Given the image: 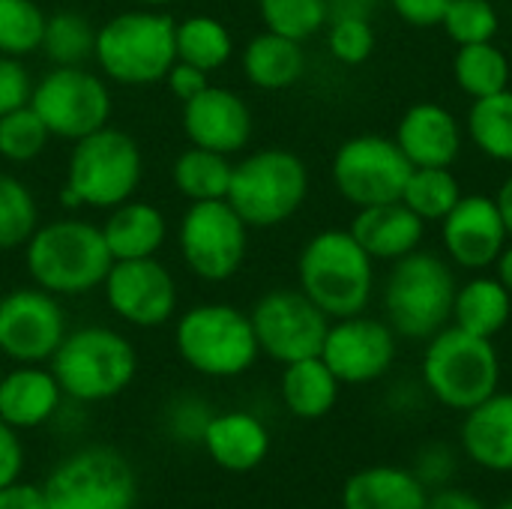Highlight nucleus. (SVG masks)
<instances>
[{
  "instance_id": "f257e3e1",
  "label": "nucleus",
  "mask_w": 512,
  "mask_h": 509,
  "mask_svg": "<svg viewBox=\"0 0 512 509\" xmlns=\"http://www.w3.org/2000/svg\"><path fill=\"white\" fill-rule=\"evenodd\" d=\"M297 282L330 321L363 315L375 294V258L348 228H327L300 249Z\"/></svg>"
},
{
  "instance_id": "f03ea898",
  "label": "nucleus",
  "mask_w": 512,
  "mask_h": 509,
  "mask_svg": "<svg viewBox=\"0 0 512 509\" xmlns=\"http://www.w3.org/2000/svg\"><path fill=\"white\" fill-rule=\"evenodd\" d=\"M24 264L36 288L54 297H84L102 288L114 258L96 222L51 219L24 243Z\"/></svg>"
},
{
  "instance_id": "7ed1b4c3",
  "label": "nucleus",
  "mask_w": 512,
  "mask_h": 509,
  "mask_svg": "<svg viewBox=\"0 0 512 509\" xmlns=\"http://www.w3.org/2000/svg\"><path fill=\"white\" fill-rule=\"evenodd\" d=\"M174 18L165 9H129L96 27L93 60L99 72L123 87H150L165 81L177 60Z\"/></svg>"
},
{
  "instance_id": "20e7f679",
  "label": "nucleus",
  "mask_w": 512,
  "mask_h": 509,
  "mask_svg": "<svg viewBox=\"0 0 512 509\" xmlns=\"http://www.w3.org/2000/svg\"><path fill=\"white\" fill-rule=\"evenodd\" d=\"M66 399L78 405H96L120 396L138 375L135 345L111 327L69 330L54 357L48 360Z\"/></svg>"
},
{
  "instance_id": "39448f33",
  "label": "nucleus",
  "mask_w": 512,
  "mask_h": 509,
  "mask_svg": "<svg viewBox=\"0 0 512 509\" xmlns=\"http://www.w3.org/2000/svg\"><path fill=\"white\" fill-rule=\"evenodd\" d=\"M144 180V156L132 135L114 126L72 144L66 162L63 204L87 210H114L135 198Z\"/></svg>"
},
{
  "instance_id": "423d86ee",
  "label": "nucleus",
  "mask_w": 512,
  "mask_h": 509,
  "mask_svg": "<svg viewBox=\"0 0 512 509\" xmlns=\"http://www.w3.org/2000/svg\"><path fill=\"white\" fill-rule=\"evenodd\" d=\"M456 276L444 255L417 249L399 261L384 285V312L396 336L426 342L453 321Z\"/></svg>"
},
{
  "instance_id": "0eeeda50",
  "label": "nucleus",
  "mask_w": 512,
  "mask_h": 509,
  "mask_svg": "<svg viewBox=\"0 0 512 509\" xmlns=\"http://www.w3.org/2000/svg\"><path fill=\"white\" fill-rule=\"evenodd\" d=\"M174 348L180 360L204 378H240L258 357V339L249 312L231 303H198L174 324Z\"/></svg>"
},
{
  "instance_id": "6e6552de",
  "label": "nucleus",
  "mask_w": 512,
  "mask_h": 509,
  "mask_svg": "<svg viewBox=\"0 0 512 509\" xmlns=\"http://www.w3.org/2000/svg\"><path fill=\"white\" fill-rule=\"evenodd\" d=\"M423 384L450 411H471L501 387V357L492 339L447 324L423 351Z\"/></svg>"
},
{
  "instance_id": "1a4fd4ad",
  "label": "nucleus",
  "mask_w": 512,
  "mask_h": 509,
  "mask_svg": "<svg viewBox=\"0 0 512 509\" xmlns=\"http://www.w3.org/2000/svg\"><path fill=\"white\" fill-rule=\"evenodd\" d=\"M309 195L306 162L285 147H264L234 162L228 204L249 228H276L297 216Z\"/></svg>"
},
{
  "instance_id": "9d476101",
  "label": "nucleus",
  "mask_w": 512,
  "mask_h": 509,
  "mask_svg": "<svg viewBox=\"0 0 512 509\" xmlns=\"http://www.w3.org/2000/svg\"><path fill=\"white\" fill-rule=\"evenodd\" d=\"M48 509H135L138 474L111 447H84L66 456L42 483Z\"/></svg>"
},
{
  "instance_id": "9b49d317",
  "label": "nucleus",
  "mask_w": 512,
  "mask_h": 509,
  "mask_svg": "<svg viewBox=\"0 0 512 509\" xmlns=\"http://www.w3.org/2000/svg\"><path fill=\"white\" fill-rule=\"evenodd\" d=\"M30 108L51 138L81 141L111 120V90L102 75L84 66H54L30 90Z\"/></svg>"
},
{
  "instance_id": "f8f14e48",
  "label": "nucleus",
  "mask_w": 512,
  "mask_h": 509,
  "mask_svg": "<svg viewBox=\"0 0 512 509\" xmlns=\"http://www.w3.org/2000/svg\"><path fill=\"white\" fill-rule=\"evenodd\" d=\"M180 258L204 282H228L243 270L249 252V225L222 201H195L177 228Z\"/></svg>"
},
{
  "instance_id": "ddd939ff",
  "label": "nucleus",
  "mask_w": 512,
  "mask_h": 509,
  "mask_svg": "<svg viewBox=\"0 0 512 509\" xmlns=\"http://www.w3.org/2000/svg\"><path fill=\"white\" fill-rule=\"evenodd\" d=\"M411 171L414 165L405 159L396 138L372 132L342 141L330 165L336 192L357 210L399 201Z\"/></svg>"
},
{
  "instance_id": "4468645a",
  "label": "nucleus",
  "mask_w": 512,
  "mask_h": 509,
  "mask_svg": "<svg viewBox=\"0 0 512 509\" xmlns=\"http://www.w3.org/2000/svg\"><path fill=\"white\" fill-rule=\"evenodd\" d=\"M261 354L288 366L306 357H318L330 330V318L300 291L273 288L249 312Z\"/></svg>"
},
{
  "instance_id": "2eb2a0df",
  "label": "nucleus",
  "mask_w": 512,
  "mask_h": 509,
  "mask_svg": "<svg viewBox=\"0 0 512 509\" xmlns=\"http://www.w3.org/2000/svg\"><path fill=\"white\" fill-rule=\"evenodd\" d=\"M69 324L60 297L27 285L12 288L0 297V354L18 366L48 363Z\"/></svg>"
},
{
  "instance_id": "dca6fc26",
  "label": "nucleus",
  "mask_w": 512,
  "mask_h": 509,
  "mask_svg": "<svg viewBox=\"0 0 512 509\" xmlns=\"http://www.w3.org/2000/svg\"><path fill=\"white\" fill-rule=\"evenodd\" d=\"M399 354V336L387 321L363 315L330 321L321 360L339 378V384L360 387L384 378Z\"/></svg>"
},
{
  "instance_id": "f3484780",
  "label": "nucleus",
  "mask_w": 512,
  "mask_h": 509,
  "mask_svg": "<svg viewBox=\"0 0 512 509\" xmlns=\"http://www.w3.org/2000/svg\"><path fill=\"white\" fill-rule=\"evenodd\" d=\"M108 309L141 330H156L168 324L177 312V282L159 258L114 261L105 282Z\"/></svg>"
},
{
  "instance_id": "a211bd4d",
  "label": "nucleus",
  "mask_w": 512,
  "mask_h": 509,
  "mask_svg": "<svg viewBox=\"0 0 512 509\" xmlns=\"http://www.w3.org/2000/svg\"><path fill=\"white\" fill-rule=\"evenodd\" d=\"M441 240L447 261L471 273L495 267L498 255L510 243V231L492 195H462L459 204L441 219Z\"/></svg>"
},
{
  "instance_id": "6ab92c4d",
  "label": "nucleus",
  "mask_w": 512,
  "mask_h": 509,
  "mask_svg": "<svg viewBox=\"0 0 512 509\" xmlns=\"http://www.w3.org/2000/svg\"><path fill=\"white\" fill-rule=\"evenodd\" d=\"M183 132L195 147L234 156L252 141V111L237 90L210 84L183 102Z\"/></svg>"
},
{
  "instance_id": "aec40b11",
  "label": "nucleus",
  "mask_w": 512,
  "mask_h": 509,
  "mask_svg": "<svg viewBox=\"0 0 512 509\" xmlns=\"http://www.w3.org/2000/svg\"><path fill=\"white\" fill-rule=\"evenodd\" d=\"M465 129L441 102H414L396 123V144L414 168H450L462 153Z\"/></svg>"
},
{
  "instance_id": "412c9836",
  "label": "nucleus",
  "mask_w": 512,
  "mask_h": 509,
  "mask_svg": "<svg viewBox=\"0 0 512 509\" xmlns=\"http://www.w3.org/2000/svg\"><path fill=\"white\" fill-rule=\"evenodd\" d=\"M63 390L45 363L15 366L0 378V420L18 432L51 423L63 405Z\"/></svg>"
},
{
  "instance_id": "4be33fe9",
  "label": "nucleus",
  "mask_w": 512,
  "mask_h": 509,
  "mask_svg": "<svg viewBox=\"0 0 512 509\" xmlns=\"http://www.w3.org/2000/svg\"><path fill=\"white\" fill-rule=\"evenodd\" d=\"M354 240L375 258V261H399L420 249L426 237V222L402 201L360 207L351 228Z\"/></svg>"
},
{
  "instance_id": "5701e85b",
  "label": "nucleus",
  "mask_w": 512,
  "mask_h": 509,
  "mask_svg": "<svg viewBox=\"0 0 512 509\" xmlns=\"http://www.w3.org/2000/svg\"><path fill=\"white\" fill-rule=\"evenodd\" d=\"M201 447L213 459L216 468L228 474H249L267 459L270 432L249 411H222V414H213L201 438Z\"/></svg>"
},
{
  "instance_id": "b1692460",
  "label": "nucleus",
  "mask_w": 512,
  "mask_h": 509,
  "mask_svg": "<svg viewBox=\"0 0 512 509\" xmlns=\"http://www.w3.org/2000/svg\"><path fill=\"white\" fill-rule=\"evenodd\" d=\"M462 447L468 459L492 474H512V393H492L462 423Z\"/></svg>"
},
{
  "instance_id": "393cba45",
  "label": "nucleus",
  "mask_w": 512,
  "mask_h": 509,
  "mask_svg": "<svg viewBox=\"0 0 512 509\" xmlns=\"http://www.w3.org/2000/svg\"><path fill=\"white\" fill-rule=\"evenodd\" d=\"M99 228L114 261L156 258L168 240L165 213L156 204L138 201V198H129L117 204L114 210H108V219Z\"/></svg>"
},
{
  "instance_id": "a878e982",
  "label": "nucleus",
  "mask_w": 512,
  "mask_h": 509,
  "mask_svg": "<svg viewBox=\"0 0 512 509\" xmlns=\"http://www.w3.org/2000/svg\"><path fill=\"white\" fill-rule=\"evenodd\" d=\"M429 489L420 474L396 465H372L345 480L342 509H426Z\"/></svg>"
},
{
  "instance_id": "bb28decb",
  "label": "nucleus",
  "mask_w": 512,
  "mask_h": 509,
  "mask_svg": "<svg viewBox=\"0 0 512 509\" xmlns=\"http://www.w3.org/2000/svg\"><path fill=\"white\" fill-rule=\"evenodd\" d=\"M240 66L252 87L276 93L294 87L306 75V51L303 42L264 30L246 42Z\"/></svg>"
},
{
  "instance_id": "cd10ccee",
  "label": "nucleus",
  "mask_w": 512,
  "mask_h": 509,
  "mask_svg": "<svg viewBox=\"0 0 512 509\" xmlns=\"http://www.w3.org/2000/svg\"><path fill=\"white\" fill-rule=\"evenodd\" d=\"M512 318V294L498 282V276H486L477 273L468 282H462L456 288V300H453V321L456 327L483 336V339H495Z\"/></svg>"
},
{
  "instance_id": "c85d7f7f",
  "label": "nucleus",
  "mask_w": 512,
  "mask_h": 509,
  "mask_svg": "<svg viewBox=\"0 0 512 509\" xmlns=\"http://www.w3.org/2000/svg\"><path fill=\"white\" fill-rule=\"evenodd\" d=\"M339 378L330 372V366L318 357H306L297 363H288L279 381V393L285 408L297 420H321L327 417L339 402Z\"/></svg>"
},
{
  "instance_id": "c756f323",
  "label": "nucleus",
  "mask_w": 512,
  "mask_h": 509,
  "mask_svg": "<svg viewBox=\"0 0 512 509\" xmlns=\"http://www.w3.org/2000/svg\"><path fill=\"white\" fill-rule=\"evenodd\" d=\"M231 174H234V162L225 153L207 150V147H195L189 144L171 168V180L174 189L189 201H222L228 198V186H231Z\"/></svg>"
},
{
  "instance_id": "7c9ffc66",
  "label": "nucleus",
  "mask_w": 512,
  "mask_h": 509,
  "mask_svg": "<svg viewBox=\"0 0 512 509\" xmlns=\"http://www.w3.org/2000/svg\"><path fill=\"white\" fill-rule=\"evenodd\" d=\"M174 48H177V60L198 66L210 75L231 60L234 36L213 15H189L174 24Z\"/></svg>"
},
{
  "instance_id": "2f4dec72",
  "label": "nucleus",
  "mask_w": 512,
  "mask_h": 509,
  "mask_svg": "<svg viewBox=\"0 0 512 509\" xmlns=\"http://www.w3.org/2000/svg\"><path fill=\"white\" fill-rule=\"evenodd\" d=\"M510 57L495 42L459 45L453 57V78L459 90L471 99H483L510 87Z\"/></svg>"
},
{
  "instance_id": "473e14b6",
  "label": "nucleus",
  "mask_w": 512,
  "mask_h": 509,
  "mask_svg": "<svg viewBox=\"0 0 512 509\" xmlns=\"http://www.w3.org/2000/svg\"><path fill=\"white\" fill-rule=\"evenodd\" d=\"M471 144L495 162L512 165V90L474 99L468 111Z\"/></svg>"
},
{
  "instance_id": "72a5a7b5",
  "label": "nucleus",
  "mask_w": 512,
  "mask_h": 509,
  "mask_svg": "<svg viewBox=\"0 0 512 509\" xmlns=\"http://www.w3.org/2000/svg\"><path fill=\"white\" fill-rule=\"evenodd\" d=\"M54 66H84L96 51V27L75 9L51 12L39 48Z\"/></svg>"
},
{
  "instance_id": "f704fd0d",
  "label": "nucleus",
  "mask_w": 512,
  "mask_h": 509,
  "mask_svg": "<svg viewBox=\"0 0 512 509\" xmlns=\"http://www.w3.org/2000/svg\"><path fill=\"white\" fill-rule=\"evenodd\" d=\"M462 186L450 168H414L402 189V204H408L426 225L441 222L462 198Z\"/></svg>"
},
{
  "instance_id": "c9c22d12",
  "label": "nucleus",
  "mask_w": 512,
  "mask_h": 509,
  "mask_svg": "<svg viewBox=\"0 0 512 509\" xmlns=\"http://www.w3.org/2000/svg\"><path fill=\"white\" fill-rule=\"evenodd\" d=\"M39 228V204L33 189L0 171V252L24 249V243Z\"/></svg>"
},
{
  "instance_id": "e433bc0d",
  "label": "nucleus",
  "mask_w": 512,
  "mask_h": 509,
  "mask_svg": "<svg viewBox=\"0 0 512 509\" xmlns=\"http://www.w3.org/2000/svg\"><path fill=\"white\" fill-rule=\"evenodd\" d=\"M264 30L306 42L330 21V0H258Z\"/></svg>"
},
{
  "instance_id": "4c0bfd02",
  "label": "nucleus",
  "mask_w": 512,
  "mask_h": 509,
  "mask_svg": "<svg viewBox=\"0 0 512 509\" xmlns=\"http://www.w3.org/2000/svg\"><path fill=\"white\" fill-rule=\"evenodd\" d=\"M48 15L36 0H0V54L24 60L42 48Z\"/></svg>"
},
{
  "instance_id": "58836bf2",
  "label": "nucleus",
  "mask_w": 512,
  "mask_h": 509,
  "mask_svg": "<svg viewBox=\"0 0 512 509\" xmlns=\"http://www.w3.org/2000/svg\"><path fill=\"white\" fill-rule=\"evenodd\" d=\"M48 141L51 132L45 129L42 117L30 108V102L0 117V156L6 162L12 165L33 162L36 156H42Z\"/></svg>"
},
{
  "instance_id": "ea45409f",
  "label": "nucleus",
  "mask_w": 512,
  "mask_h": 509,
  "mask_svg": "<svg viewBox=\"0 0 512 509\" xmlns=\"http://www.w3.org/2000/svg\"><path fill=\"white\" fill-rule=\"evenodd\" d=\"M441 27L456 45L495 42L501 30V15L492 0H453L441 18Z\"/></svg>"
},
{
  "instance_id": "a19ab883",
  "label": "nucleus",
  "mask_w": 512,
  "mask_h": 509,
  "mask_svg": "<svg viewBox=\"0 0 512 509\" xmlns=\"http://www.w3.org/2000/svg\"><path fill=\"white\" fill-rule=\"evenodd\" d=\"M327 48L333 60L342 66H360L375 51V27L372 18L360 15H336L327 21Z\"/></svg>"
},
{
  "instance_id": "79ce46f5",
  "label": "nucleus",
  "mask_w": 512,
  "mask_h": 509,
  "mask_svg": "<svg viewBox=\"0 0 512 509\" xmlns=\"http://www.w3.org/2000/svg\"><path fill=\"white\" fill-rule=\"evenodd\" d=\"M210 420L213 408L201 396H180L168 405V432L183 444H201Z\"/></svg>"
},
{
  "instance_id": "37998d69",
  "label": "nucleus",
  "mask_w": 512,
  "mask_h": 509,
  "mask_svg": "<svg viewBox=\"0 0 512 509\" xmlns=\"http://www.w3.org/2000/svg\"><path fill=\"white\" fill-rule=\"evenodd\" d=\"M30 72L18 57L0 54V117L30 102Z\"/></svg>"
},
{
  "instance_id": "c03bdc74",
  "label": "nucleus",
  "mask_w": 512,
  "mask_h": 509,
  "mask_svg": "<svg viewBox=\"0 0 512 509\" xmlns=\"http://www.w3.org/2000/svg\"><path fill=\"white\" fill-rule=\"evenodd\" d=\"M387 3L411 27H441V18L453 0H387Z\"/></svg>"
},
{
  "instance_id": "a18cd8bd",
  "label": "nucleus",
  "mask_w": 512,
  "mask_h": 509,
  "mask_svg": "<svg viewBox=\"0 0 512 509\" xmlns=\"http://www.w3.org/2000/svg\"><path fill=\"white\" fill-rule=\"evenodd\" d=\"M24 471V444L21 432L12 429L6 420H0V489L21 480Z\"/></svg>"
},
{
  "instance_id": "49530a36",
  "label": "nucleus",
  "mask_w": 512,
  "mask_h": 509,
  "mask_svg": "<svg viewBox=\"0 0 512 509\" xmlns=\"http://www.w3.org/2000/svg\"><path fill=\"white\" fill-rule=\"evenodd\" d=\"M165 84H168V90H171L180 102H189L192 96H198L201 90L210 87V75H207L204 69H198V66H189V63H183V60H174V66H171L168 75H165Z\"/></svg>"
},
{
  "instance_id": "de8ad7c7",
  "label": "nucleus",
  "mask_w": 512,
  "mask_h": 509,
  "mask_svg": "<svg viewBox=\"0 0 512 509\" xmlns=\"http://www.w3.org/2000/svg\"><path fill=\"white\" fill-rule=\"evenodd\" d=\"M0 509H48V501L42 486L15 480L0 489Z\"/></svg>"
},
{
  "instance_id": "09e8293b",
  "label": "nucleus",
  "mask_w": 512,
  "mask_h": 509,
  "mask_svg": "<svg viewBox=\"0 0 512 509\" xmlns=\"http://www.w3.org/2000/svg\"><path fill=\"white\" fill-rule=\"evenodd\" d=\"M426 509H486V504L465 489H438L435 495H429Z\"/></svg>"
},
{
  "instance_id": "8fccbe9b",
  "label": "nucleus",
  "mask_w": 512,
  "mask_h": 509,
  "mask_svg": "<svg viewBox=\"0 0 512 509\" xmlns=\"http://www.w3.org/2000/svg\"><path fill=\"white\" fill-rule=\"evenodd\" d=\"M378 0H330V18L336 15H360V18H372Z\"/></svg>"
},
{
  "instance_id": "3c124183",
  "label": "nucleus",
  "mask_w": 512,
  "mask_h": 509,
  "mask_svg": "<svg viewBox=\"0 0 512 509\" xmlns=\"http://www.w3.org/2000/svg\"><path fill=\"white\" fill-rule=\"evenodd\" d=\"M492 198H495V204H498V210H501V219H504V225H507L512 240V174L501 183V189H498Z\"/></svg>"
},
{
  "instance_id": "603ef678",
  "label": "nucleus",
  "mask_w": 512,
  "mask_h": 509,
  "mask_svg": "<svg viewBox=\"0 0 512 509\" xmlns=\"http://www.w3.org/2000/svg\"><path fill=\"white\" fill-rule=\"evenodd\" d=\"M495 276H498V282L512 294V240L504 246V252L495 261Z\"/></svg>"
},
{
  "instance_id": "864d4df0",
  "label": "nucleus",
  "mask_w": 512,
  "mask_h": 509,
  "mask_svg": "<svg viewBox=\"0 0 512 509\" xmlns=\"http://www.w3.org/2000/svg\"><path fill=\"white\" fill-rule=\"evenodd\" d=\"M141 6H147V9H165L168 3H174V0H138Z\"/></svg>"
},
{
  "instance_id": "5fc2aeb1",
  "label": "nucleus",
  "mask_w": 512,
  "mask_h": 509,
  "mask_svg": "<svg viewBox=\"0 0 512 509\" xmlns=\"http://www.w3.org/2000/svg\"><path fill=\"white\" fill-rule=\"evenodd\" d=\"M495 509H512V501H504V504H498Z\"/></svg>"
},
{
  "instance_id": "6e6d98bb",
  "label": "nucleus",
  "mask_w": 512,
  "mask_h": 509,
  "mask_svg": "<svg viewBox=\"0 0 512 509\" xmlns=\"http://www.w3.org/2000/svg\"><path fill=\"white\" fill-rule=\"evenodd\" d=\"M0 378H3V369H0Z\"/></svg>"
}]
</instances>
